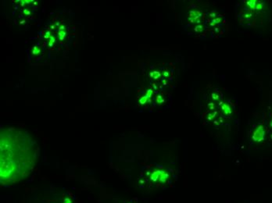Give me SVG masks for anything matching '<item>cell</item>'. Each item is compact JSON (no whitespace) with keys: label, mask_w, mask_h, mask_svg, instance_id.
<instances>
[{"label":"cell","mask_w":272,"mask_h":203,"mask_svg":"<svg viewBox=\"0 0 272 203\" xmlns=\"http://www.w3.org/2000/svg\"><path fill=\"white\" fill-rule=\"evenodd\" d=\"M199 17H201V13H200V11H198V10H192V11H191L190 13H189L188 19H189V21H190V22L194 23L195 21H196Z\"/></svg>","instance_id":"cell-3"},{"label":"cell","mask_w":272,"mask_h":203,"mask_svg":"<svg viewBox=\"0 0 272 203\" xmlns=\"http://www.w3.org/2000/svg\"><path fill=\"white\" fill-rule=\"evenodd\" d=\"M163 101H164V100H163V99L162 98V96L159 95L157 98V102H159V103H161V102H163Z\"/></svg>","instance_id":"cell-6"},{"label":"cell","mask_w":272,"mask_h":203,"mask_svg":"<svg viewBox=\"0 0 272 203\" xmlns=\"http://www.w3.org/2000/svg\"><path fill=\"white\" fill-rule=\"evenodd\" d=\"M221 110L222 111H223V113H225V115H231V114L232 113V110L231 107L229 106V105L227 104V103H224V104L222 105Z\"/></svg>","instance_id":"cell-4"},{"label":"cell","mask_w":272,"mask_h":203,"mask_svg":"<svg viewBox=\"0 0 272 203\" xmlns=\"http://www.w3.org/2000/svg\"><path fill=\"white\" fill-rule=\"evenodd\" d=\"M17 130L1 132V184H9L21 181L30 174L36 161L37 145L28 134Z\"/></svg>","instance_id":"cell-1"},{"label":"cell","mask_w":272,"mask_h":203,"mask_svg":"<svg viewBox=\"0 0 272 203\" xmlns=\"http://www.w3.org/2000/svg\"><path fill=\"white\" fill-rule=\"evenodd\" d=\"M171 180V173L162 167H154L146 171L144 177H141L140 185L142 188H156L166 185Z\"/></svg>","instance_id":"cell-2"},{"label":"cell","mask_w":272,"mask_h":203,"mask_svg":"<svg viewBox=\"0 0 272 203\" xmlns=\"http://www.w3.org/2000/svg\"><path fill=\"white\" fill-rule=\"evenodd\" d=\"M212 96H213V99H218V95H215L214 93L212 94Z\"/></svg>","instance_id":"cell-8"},{"label":"cell","mask_w":272,"mask_h":203,"mask_svg":"<svg viewBox=\"0 0 272 203\" xmlns=\"http://www.w3.org/2000/svg\"><path fill=\"white\" fill-rule=\"evenodd\" d=\"M221 18H216L215 20H213V21L211 22V26H214L215 24H218V23H220V21H221Z\"/></svg>","instance_id":"cell-5"},{"label":"cell","mask_w":272,"mask_h":203,"mask_svg":"<svg viewBox=\"0 0 272 203\" xmlns=\"http://www.w3.org/2000/svg\"><path fill=\"white\" fill-rule=\"evenodd\" d=\"M202 30H203V28H202V26L199 25V26H197L196 28V31H202Z\"/></svg>","instance_id":"cell-7"}]
</instances>
